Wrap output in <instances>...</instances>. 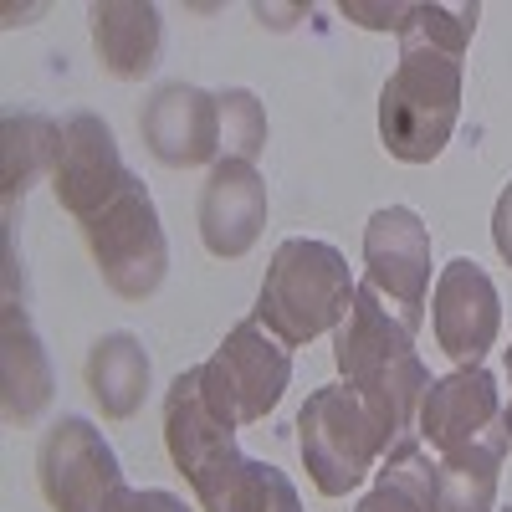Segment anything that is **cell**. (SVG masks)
<instances>
[{"label":"cell","instance_id":"9c48e42d","mask_svg":"<svg viewBox=\"0 0 512 512\" xmlns=\"http://www.w3.org/2000/svg\"><path fill=\"white\" fill-rule=\"evenodd\" d=\"M364 287L410 333L431 308V226L410 205H379L364 226Z\"/></svg>","mask_w":512,"mask_h":512},{"label":"cell","instance_id":"7a4b0ae2","mask_svg":"<svg viewBox=\"0 0 512 512\" xmlns=\"http://www.w3.org/2000/svg\"><path fill=\"white\" fill-rule=\"evenodd\" d=\"M164 446L205 512H303V497L282 466L241 456L236 425L216 420L205 405L200 364L175 374L164 390Z\"/></svg>","mask_w":512,"mask_h":512},{"label":"cell","instance_id":"277c9868","mask_svg":"<svg viewBox=\"0 0 512 512\" xmlns=\"http://www.w3.org/2000/svg\"><path fill=\"white\" fill-rule=\"evenodd\" d=\"M354 292H359V282L349 272V256L333 241L287 236L267 262L251 318L267 333H277L287 349H303L318 333H328L349 318Z\"/></svg>","mask_w":512,"mask_h":512},{"label":"cell","instance_id":"ffe728a7","mask_svg":"<svg viewBox=\"0 0 512 512\" xmlns=\"http://www.w3.org/2000/svg\"><path fill=\"white\" fill-rule=\"evenodd\" d=\"M221 159H262L267 149V108L251 88H221Z\"/></svg>","mask_w":512,"mask_h":512},{"label":"cell","instance_id":"5b68a950","mask_svg":"<svg viewBox=\"0 0 512 512\" xmlns=\"http://www.w3.org/2000/svg\"><path fill=\"white\" fill-rule=\"evenodd\" d=\"M77 226H82V241H88L103 282L118 297L144 303V297H154L164 287V277H169V236L159 226V205H154V195L139 175H128Z\"/></svg>","mask_w":512,"mask_h":512},{"label":"cell","instance_id":"6da1fadb","mask_svg":"<svg viewBox=\"0 0 512 512\" xmlns=\"http://www.w3.org/2000/svg\"><path fill=\"white\" fill-rule=\"evenodd\" d=\"M482 6H415L400 62L379 88V139L400 164H431L461 118V77Z\"/></svg>","mask_w":512,"mask_h":512},{"label":"cell","instance_id":"e0dca14e","mask_svg":"<svg viewBox=\"0 0 512 512\" xmlns=\"http://www.w3.org/2000/svg\"><path fill=\"white\" fill-rule=\"evenodd\" d=\"M149 374H154V364H149L144 344L128 328L103 333L98 344L88 349V395L98 400V410L108 420H128V415L144 405Z\"/></svg>","mask_w":512,"mask_h":512},{"label":"cell","instance_id":"ba28073f","mask_svg":"<svg viewBox=\"0 0 512 512\" xmlns=\"http://www.w3.org/2000/svg\"><path fill=\"white\" fill-rule=\"evenodd\" d=\"M36 482L52 512H118L134 492L123 461L88 415H62L36 446Z\"/></svg>","mask_w":512,"mask_h":512},{"label":"cell","instance_id":"4fadbf2b","mask_svg":"<svg viewBox=\"0 0 512 512\" xmlns=\"http://www.w3.org/2000/svg\"><path fill=\"white\" fill-rule=\"evenodd\" d=\"M139 134L169 169L221 164V98L195 82H164L139 113Z\"/></svg>","mask_w":512,"mask_h":512},{"label":"cell","instance_id":"cb8c5ba5","mask_svg":"<svg viewBox=\"0 0 512 512\" xmlns=\"http://www.w3.org/2000/svg\"><path fill=\"white\" fill-rule=\"evenodd\" d=\"M507 384H512V349H507ZM507 431H512V390H507Z\"/></svg>","mask_w":512,"mask_h":512},{"label":"cell","instance_id":"30bf717a","mask_svg":"<svg viewBox=\"0 0 512 512\" xmlns=\"http://www.w3.org/2000/svg\"><path fill=\"white\" fill-rule=\"evenodd\" d=\"M431 323H436V344L456 359V369H472L487 359V349L502 333V297L482 262L456 256V262L441 267L431 292Z\"/></svg>","mask_w":512,"mask_h":512},{"label":"cell","instance_id":"ac0fdd59","mask_svg":"<svg viewBox=\"0 0 512 512\" xmlns=\"http://www.w3.org/2000/svg\"><path fill=\"white\" fill-rule=\"evenodd\" d=\"M436 507H441L436 461L410 431L384 451V461L374 466V487L359 497L354 512H436Z\"/></svg>","mask_w":512,"mask_h":512},{"label":"cell","instance_id":"7c38bea8","mask_svg":"<svg viewBox=\"0 0 512 512\" xmlns=\"http://www.w3.org/2000/svg\"><path fill=\"white\" fill-rule=\"evenodd\" d=\"M134 169L123 164L113 128L98 113H62L57 118V164H52V190L57 205L72 221H82L93 205H103Z\"/></svg>","mask_w":512,"mask_h":512},{"label":"cell","instance_id":"5bb4252c","mask_svg":"<svg viewBox=\"0 0 512 512\" xmlns=\"http://www.w3.org/2000/svg\"><path fill=\"white\" fill-rule=\"evenodd\" d=\"M267 231V180L251 159H221L210 164L200 190V241L210 256L236 262Z\"/></svg>","mask_w":512,"mask_h":512},{"label":"cell","instance_id":"7402d4cb","mask_svg":"<svg viewBox=\"0 0 512 512\" xmlns=\"http://www.w3.org/2000/svg\"><path fill=\"white\" fill-rule=\"evenodd\" d=\"M118 512H190L175 492H164V487H134L123 497V507Z\"/></svg>","mask_w":512,"mask_h":512},{"label":"cell","instance_id":"d6986e66","mask_svg":"<svg viewBox=\"0 0 512 512\" xmlns=\"http://www.w3.org/2000/svg\"><path fill=\"white\" fill-rule=\"evenodd\" d=\"M57 164V118L47 113H6L0 123V195H6V221L16 216V200L36 185V175H52Z\"/></svg>","mask_w":512,"mask_h":512},{"label":"cell","instance_id":"8992f818","mask_svg":"<svg viewBox=\"0 0 512 512\" xmlns=\"http://www.w3.org/2000/svg\"><path fill=\"white\" fill-rule=\"evenodd\" d=\"M390 446V431L349 384H318L297 410V451L323 497H349Z\"/></svg>","mask_w":512,"mask_h":512},{"label":"cell","instance_id":"2e32d148","mask_svg":"<svg viewBox=\"0 0 512 512\" xmlns=\"http://www.w3.org/2000/svg\"><path fill=\"white\" fill-rule=\"evenodd\" d=\"M88 21H93V52L108 77L139 82L159 67V47H164L159 6H149V0H98Z\"/></svg>","mask_w":512,"mask_h":512},{"label":"cell","instance_id":"9a60e30c","mask_svg":"<svg viewBox=\"0 0 512 512\" xmlns=\"http://www.w3.org/2000/svg\"><path fill=\"white\" fill-rule=\"evenodd\" d=\"M57 374L47 359V344L31 328L26 303H16V282H6V308H0V400H6V420L26 425L52 405Z\"/></svg>","mask_w":512,"mask_h":512},{"label":"cell","instance_id":"8fae6325","mask_svg":"<svg viewBox=\"0 0 512 512\" xmlns=\"http://www.w3.org/2000/svg\"><path fill=\"white\" fill-rule=\"evenodd\" d=\"M502 431H507V405H502V390H497V374L487 364L431 379V390H425V400L415 410V436L431 456L466 446V441L502 436Z\"/></svg>","mask_w":512,"mask_h":512},{"label":"cell","instance_id":"44dd1931","mask_svg":"<svg viewBox=\"0 0 512 512\" xmlns=\"http://www.w3.org/2000/svg\"><path fill=\"white\" fill-rule=\"evenodd\" d=\"M338 11L359 26H369V31H405L410 16H415V6H369V0H344Z\"/></svg>","mask_w":512,"mask_h":512},{"label":"cell","instance_id":"3957f363","mask_svg":"<svg viewBox=\"0 0 512 512\" xmlns=\"http://www.w3.org/2000/svg\"><path fill=\"white\" fill-rule=\"evenodd\" d=\"M333 364L349 390L379 415L390 441L415 431V410L431 390V369L415 354V333L359 282L349 318L333 328Z\"/></svg>","mask_w":512,"mask_h":512},{"label":"cell","instance_id":"52a82bcc","mask_svg":"<svg viewBox=\"0 0 512 512\" xmlns=\"http://www.w3.org/2000/svg\"><path fill=\"white\" fill-rule=\"evenodd\" d=\"M287 379H292V349L277 333H267L256 318H241L221 338V349L200 364L205 405L216 410V420L236 425V431L272 415V405L287 390Z\"/></svg>","mask_w":512,"mask_h":512},{"label":"cell","instance_id":"603a6c76","mask_svg":"<svg viewBox=\"0 0 512 512\" xmlns=\"http://www.w3.org/2000/svg\"><path fill=\"white\" fill-rule=\"evenodd\" d=\"M492 241H497V256L512 267V180L502 185L497 195V210H492Z\"/></svg>","mask_w":512,"mask_h":512}]
</instances>
